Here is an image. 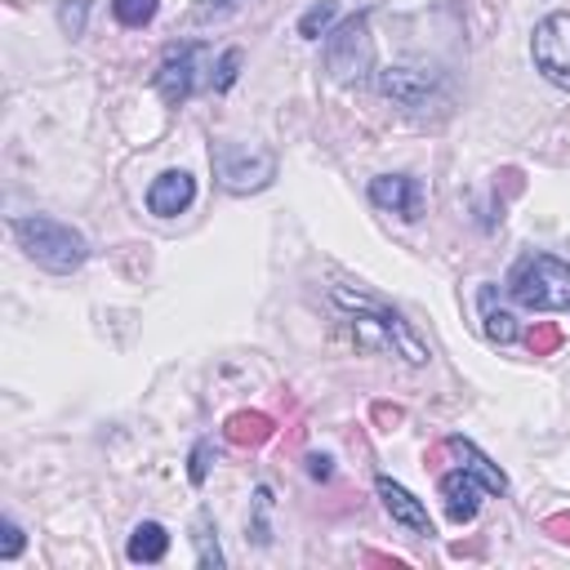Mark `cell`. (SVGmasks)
I'll use <instances>...</instances> for the list:
<instances>
[{
	"label": "cell",
	"instance_id": "cell-1",
	"mask_svg": "<svg viewBox=\"0 0 570 570\" xmlns=\"http://www.w3.org/2000/svg\"><path fill=\"white\" fill-rule=\"evenodd\" d=\"M334 298L343 303V307H352V334H356V343L361 347H374V352H392V356H401L405 365H428V347L419 343V334L396 316V312H387V307H379L374 298H365V294H347V289H334Z\"/></svg>",
	"mask_w": 570,
	"mask_h": 570
},
{
	"label": "cell",
	"instance_id": "cell-2",
	"mask_svg": "<svg viewBox=\"0 0 570 570\" xmlns=\"http://www.w3.org/2000/svg\"><path fill=\"white\" fill-rule=\"evenodd\" d=\"M9 227H13L18 245L27 249V258H31L36 267H45V272L67 276V272H76V267L89 258V240H85L76 227L49 218V214H22V218H13Z\"/></svg>",
	"mask_w": 570,
	"mask_h": 570
},
{
	"label": "cell",
	"instance_id": "cell-3",
	"mask_svg": "<svg viewBox=\"0 0 570 570\" xmlns=\"http://www.w3.org/2000/svg\"><path fill=\"white\" fill-rule=\"evenodd\" d=\"M508 294L530 312H561L570 307V263L552 254H525L508 276Z\"/></svg>",
	"mask_w": 570,
	"mask_h": 570
},
{
	"label": "cell",
	"instance_id": "cell-4",
	"mask_svg": "<svg viewBox=\"0 0 570 570\" xmlns=\"http://www.w3.org/2000/svg\"><path fill=\"white\" fill-rule=\"evenodd\" d=\"M209 165H214V178L236 196L263 191L276 178V156L267 147H254V142H214Z\"/></svg>",
	"mask_w": 570,
	"mask_h": 570
},
{
	"label": "cell",
	"instance_id": "cell-5",
	"mask_svg": "<svg viewBox=\"0 0 570 570\" xmlns=\"http://www.w3.org/2000/svg\"><path fill=\"white\" fill-rule=\"evenodd\" d=\"M325 67L338 85L365 80L374 67V36H370V13H352L343 18L330 36H325Z\"/></svg>",
	"mask_w": 570,
	"mask_h": 570
},
{
	"label": "cell",
	"instance_id": "cell-6",
	"mask_svg": "<svg viewBox=\"0 0 570 570\" xmlns=\"http://www.w3.org/2000/svg\"><path fill=\"white\" fill-rule=\"evenodd\" d=\"M530 58L543 80L570 89V13H548L530 36Z\"/></svg>",
	"mask_w": 570,
	"mask_h": 570
},
{
	"label": "cell",
	"instance_id": "cell-7",
	"mask_svg": "<svg viewBox=\"0 0 570 570\" xmlns=\"http://www.w3.org/2000/svg\"><path fill=\"white\" fill-rule=\"evenodd\" d=\"M200 45H169L165 49V58H160V67H156V89H160V98L169 102V107H183L191 94H196V71H200Z\"/></svg>",
	"mask_w": 570,
	"mask_h": 570
},
{
	"label": "cell",
	"instance_id": "cell-8",
	"mask_svg": "<svg viewBox=\"0 0 570 570\" xmlns=\"http://www.w3.org/2000/svg\"><path fill=\"white\" fill-rule=\"evenodd\" d=\"M374 80H379V94L392 98L396 107H423L436 85V76L423 67H383Z\"/></svg>",
	"mask_w": 570,
	"mask_h": 570
},
{
	"label": "cell",
	"instance_id": "cell-9",
	"mask_svg": "<svg viewBox=\"0 0 570 570\" xmlns=\"http://www.w3.org/2000/svg\"><path fill=\"white\" fill-rule=\"evenodd\" d=\"M370 200H374L379 209H387V214L419 218V209H423V187H419V178H410V174H379V178H370Z\"/></svg>",
	"mask_w": 570,
	"mask_h": 570
},
{
	"label": "cell",
	"instance_id": "cell-10",
	"mask_svg": "<svg viewBox=\"0 0 570 570\" xmlns=\"http://www.w3.org/2000/svg\"><path fill=\"white\" fill-rule=\"evenodd\" d=\"M191 200H196V178H191L187 169H165V174L151 178V187H147V209H151L156 218H174V214H183Z\"/></svg>",
	"mask_w": 570,
	"mask_h": 570
},
{
	"label": "cell",
	"instance_id": "cell-11",
	"mask_svg": "<svg viewBox=\"0 0 570 570\" xmlns=\"http://www.w3.org/2000/svg\"><path fill=\"white\" fill-rule=\"evenodd\" d=\"M481 494H485L481 476H476V472H468L463 463H459L454 472H445V476H441L445 517H450L454 525H463V521H472V517H476V508H481Z\"/></svg>",
	"mask_w": 570,
	"mask_h": 570
},
{
	"label": "cell",
	"instance_id": "cell-12",
	"mask_svg": "<svg viewBox=\"0 0 570 570\" xmlns=\"http://www.w3.org/2000/svg\"><path fill=\"white\" fill-rule=\"evenodd\" d=\"M374 490H379V499H383V508H387V517L396 521V525H405L410 534H432V517H428V508L405 490V485H396L392 476H374Z\"/></svg>",
	"mask_w": 570,
	"mask_h": 570
},
{
	"label": "cell",
	"instance_id": "cell-13",
	"mask_svg": "<svg viewBox=\"0 0 570 570\" xmlns=\"http://www.w3.org/2000/svg\"><path fill=\"white\" fill-rule=\"evenodd\" d=\"M125 552H129V561H138V566H156V561H165V552H169V530H165L160 521H138V525L129 530Z\"/></svg>",
	"mask_w": 570,
	"mask_h": 570
},
{
	"label": "cell",
	"instance_id": "cell-14",
	"mask_svg": "<svg viewBox=\"0 0 570 570\" xmlns=\"http://www.w3.org/2000/svg\"><path fill=\"white\" fill-rule=\"evenodd\" d=\"M445 450H450V454H459V463H463L468 472H476V476H481L485 494H508V476H503V472H499V468H494V463H490V459H485V454H481L472 441L450 436V441H445Z\"/></svg>",
	"mask_w": 570,
	"mask_h": 570
},
{
	"label": "cell",
	"instance_id": "cell-15",
	"mask_svg": "<svg viewBox=\"0 0 570 570\" xmlns=\"http://www.w3.org/2000/svg\"><path fill=\"white\" fill-rule=\"evenodd\" d=\"M481 330L499 347H508L517 338V316L503 303H494V285H481Z\"/></svg>",
	"mask_w": 570,
	"mask_h": 570
},
{
	"label": "cell",
	"instance_id": "cell-16",
	"mask_svg": "<svg viewBox=\"0 0 570 570\" xmlns=\"http://www.w3.org/2000/svg\"><path fill=\"white\" fill-rule=\"evenodd\" d=\"M227 436L236 441V445H258V441H267L272 436V419L267 414H232L227 419Z\"/></svg>",
	"mask_w": 570,
	"mask_h": 570
},
{
	"label": "cell",
	"instance_id": "cell-17",
	"mask_svg": "<svg viewBox=\"0 0 570 570\" xmlns=\"http://www.w3.org/2000/svg\"><path fill=\"white\" fill-rule=\"evenodd\" d=\"M334 18H338V4H334V0H321V4H312V9L298 18V36H303V40H321V36L334 31Z\"/></svg>",
	"mask_w": 570,
	"mask_h": 570
},
{
	"label": "cell",
	"instance_id": "cell-18",
	"mask_svg": "<svg viewBox=\"0 0 570 570\" xmlns=\"http://www.w3.org/2000/svg\"><path fill=\"white\" fill-rule=\"evenodd\" d=\"M240 9L245 0H191V27H218Z\"/></svg>",
	"mask_w": 570,
	"mask_h": 570
},
{
	"label": "cell",
	"instance_id": "cell-19",
	"mask_svg": "<svg viewBox=\"0 0 570 570\" xmlns=\"http://www.w3.org/2000/svg\"><path fill=\"white\" fill-rule=\"evenodd\" d=\"M196 566H205V570H218L223 566V552H218V534L209 530V512H200L196 517Z\"/></svg>",
	"mask_w": 570,
	"mask_h": 570
},
{
	"label": "cell",
	"instance_id": "cell-20",
	"mask_svg": "<svg viewBox=\"0 0 570 570\" xmlns=\"http://www.w3.org/2000/svg\"><path fill=\"white\" fill-rule=\"evenodd\" d=\"M111 13L120 27H147L156 18V0H111Z\"/></svg>",
	"mask_w": 570,
	"mask_h": 570
},
{
	"label": "cell",
	"instance_id": "cell-21",
	"mask_svg": "<svg viewBox=\"0 0 570 570\" xmlns=\"http://www.w3.org/2000/svg\"><path fill=\"white\" fill-rule=\"evenodd\" d=\"M236 76H240V49H227V53L218 58V67H214L209 85L223 94V89H232V85H236Z\"/></svg>",
	"mask_w": 570,
	"mask_h": 570
},
{
	"label": "cell",
	"instance_id": "cell-22",
	"mask_svg": "<svg viewBox=\"0 0 570 570\" xmlns=\"http://www.w3.org/2000/svg\"><path fill=\"white\" fill-rule=\"evenodd\" d=\"M18 552H22V530H18L13 517H4L0 521V561H13Z\"/></svg>",
	"mask_w": 570,
	"mask_h": 570
},
{
	"label": "cell",
	"instance_id": "cell-23",
	"mask_svg": "<svg viewBox=\"0 0 570 570\" xmlns=\"http://www.w3.org/2000/svg\"><path fill=\"white\" fill-rule=\"evenodd\" d=\"M85 13H89V0H67V4L58 9V22H62V31L80 36V31H85Z\"/></svg>",
	"mask_w": 570,
	"mask_h": 570
},
{
	"label": "cell",
	"instance_id": "cell-24",
	"mask_svg": "<svg viewBox=\"0 0 570 570\" xmlns=\"http://www.w3.org/2000/svg\"><path fill=\"white\" fill-rule=\"evenodd\" d=\"M187 476H191V485H205V476H209V441H196V445H191V468H187Z\"/></svg>",
	"mask_w": 570,
	"mask_h": 570
},
{
	"label": "cell",
	"instance_id": "cell-25",
	"mask_svg": "<svg viewBox=\"0 0 570 570\" xmlns=\"http://www.w3.org/2000/svg\"><path fill=\"white\" fill-rule=\"evenodd\" d=\"M557 343H561L557 330H530V347H534V352H552Z\"/></svg>",
	"mask_w": 570,
	"mask_h": 570
},
{
	"label": "cell",
	"instance_id": "cell-26",
	"mask_svg": "<svg viewBox=\"0 0 570 570\" xmlns=\"http://www.w3.org/2000/svg\"><path fill=\"white\" fill-rule=\"evenodd\" d=\"M307 463H312V476H330V459H321V454H312Z\"/></svg>",
	"mask_w": 570,
	"mask_h": 570
},
{
	"label": "cell",
	"instance_id": "cell-27",
	"mask_svg": "<svg viewBox=\"0 0 570 570\" xmlns=\"http://www.w3.org/2000/svg\"><path fill=\"white\" fill-rule=\"evenodd\" d=\"M548 530H570V517H552ZM561 539H570V534H561Z\"/></svg>",
	"mask_w": 570,
	"mask_h": 570
}]
</instances>
